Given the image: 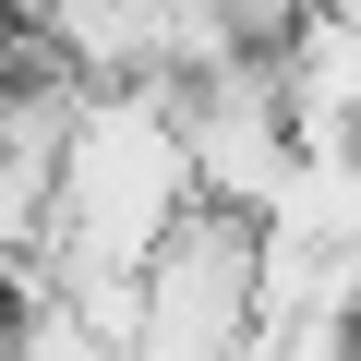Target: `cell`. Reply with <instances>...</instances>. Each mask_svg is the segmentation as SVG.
<instances>
[{
    "label": "cell",
    "instance_id": "obj_1",
    "mask_svg": "<svg viewBox=\"0 0 361 361\" xmlns=\"http://www.w3.org/2000/svg\"><path fill=\"white\" fill-rule=\"evenodd\" d=\"M205 205L193 180V133H180V97L145 73V85H97L85 121H73V169H61V229H49V265H157L180 241V217Z\"/></svg>",
    "mask_w": 361,
    "mask_h": 361
},
{
    "label": "cell",
    "instance_id": "obj_2",
    "mask_svg": "<svg viewBox=\"0 0 361 361\" xmlns=\"http://www.w3.org/2000/svg\"><path fill=\"white\" fill-rule=\"evenodd\" d=\"M265 349V217L193 205L145 265V361H253Z\"/></svg>",
    "mask_w": 361,
    "mask_h": 361
},
{
    "label": "cell",
    "instance_id": "obj_3",
    "mask_svg": "<svg viewBox=\"0 0 361 361\" xmlns=\"http://www.w3.org/2000/svg\"><path fill=\"white\" fill-rule=\"evenodd\" d=\"M180 97V133H193V180H205V205L229 217H277L289 205V180H301V121H289V73L277 49H241L193 85H169Z\"/></svg>",
    "mask_w": 361,
    "mask_h": 361
},
{
    "label": "cell",
    "instance_id": "obj_4",
    "mask_svg": "<svg viewBox=\"0 0 361 361\" xmlns=\"http://www.w3.org/2000/svg\"><path fill=\"white\" fill-rule=\"evenodd\" d=\"M349 361H361V349H349Z\"/></svg>",
    "mask_w": 361,
    "mask_h": 361
}]
</instances>
